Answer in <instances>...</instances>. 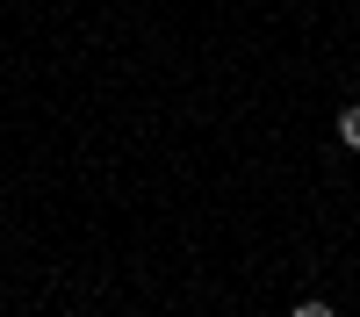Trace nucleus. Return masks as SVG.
<instances>
[{"label":"nucleus","instance_id":"nucleus-1","mask_svg":"<svg viewBox=\"0 0 360 317\" xmlns=\"http://www.w3.org/2000/svg\"><path fill=\"white\" fill-rule=\"evenodd\" d=\"M339 144H346V152H360V108L339 115Z\"/></svg>","mask_w":360,"mask_h":317},{"label":"nucleus","instance_id":"nucleus-2","mask_svg":"<svg viewBox=\"0 0 360 317\" xmlns=\"http://www.w3.org/2000/svg\"><path fill=\"white\" fill-rule=\"evenodd\" d=\"M288 317H332V303H295Z\"/></svg>","mask_w":360,"mask_h":317}]
</instances>
